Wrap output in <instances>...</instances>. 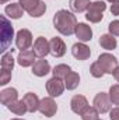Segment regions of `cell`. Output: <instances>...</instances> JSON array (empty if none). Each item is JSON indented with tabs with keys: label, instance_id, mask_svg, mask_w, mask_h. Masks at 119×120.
Masks as SVG:
<instances>
[{
	"label": "cell",
	"instance_id": "9a60e30c",
	"mask_svg": "<svg viewBox=\"0 0 119 120\" xmlns=\"http://www.w3.org/2000/svg\"><path fill=\"white\" fill-rule=\"evenodd\" d=\"M49 43H51V53L55 57L64 56V53H66V43H64V41L62 38L55 36V38H52L49 41Z\"/></svg>",
	"mask_w": 119,
	"mask_h": 120
},
{
	"label": "cell",
	"instance_id": "7c38bea8",
	"mask_svg": "<svg viewBox=\"0 0 119 120\" xmlns=\"http://www.w3.org/2000/svg\"><path fill=\"white\" fill-rule=\"evenodd\" d=\"M87 106H88V101L84 95H74L70 101V109L76 115H81Z\"/></svg>",
	"mask_w": 119,
	"mask_h": 120
},
{
	"label": "cell",
	"instance_id": "9c48e42d",
	"mask_svg": "<svg viewBox=\"0 0 119 120\" xmlns=\"http://www.w3.org/2000/svg\"><path fill=\"white\" fill-rule=\"evenodd\" d=\"M38 110H39L45 117H52V116H55L56 112H58V105H56V102L53 101L52 96H48V98L41 99V102H39V109H38Z\"/></svg>",
	"mask_w": 119,
	"mask_h": 120
},
{
	"label": "cell",
	"instance_id": "8d00e7d4",
	"mask_svg": "<svg viewBox=\"0 0 119 120\" xmlns=\"http://www.w3.org/2000/svg\"><path fill=\"white\" fill-rule=\"evenodd\" d=\"M99 120H101V119H99Z\"/></svg>",
	"mask_w": 119,
	"mask_h": 120
},
{
	"label": "cell",
	"instance_id": "e575fe53",
	"mask_svg": "<svg viewBox=\"0 0 119 120\" xmlns=\"http://www.w3.org/2000/svg\"><path fill=\"white\" fill-rule=\"evenodd\" d=\"M107 1H109V3L112 4V3H115V1H118V0H107Z\"/></svg>",
	"mask_w": 119,
	"mask_h": 120
},
{
	"label": "cell",
	"instance_id": "d6986e66",
	"mask_svg": "<svg viewBox=\"0 0 119 120\" xmlns=\"http://www.w3.org/2000/svg\"><path fill=\"white\" fill-rule=\"evenodd\" d=\"M4 13H6V15H8V17L13 18V20H18V18H21V15H23L24 8L21 7L20 3H11V4H7V6H6Z\"/></svg>",
	"mask_w": 119,
	"mask_h": 120
},
{
	"label": "cell",
	"instance_id": "d6a6232c",
	"mask_svg": "<svg viewBox=\"0 0 119 120\" xmlns=\"http://www.w3.org/2000/svg\"><path fill=\"white\" fill-rule=\"evenodd\" d=\"M112 75H114V78H115V80L119 82V66L116 67V70L114 71V74H112Z\"/></svg>",
	"mask_w": 119,
	"mask_h": 120
},
{
	"label": "cell",
	"instance_id": "3957f363",
	"mask_svg": "<svg viewBox=\"0 0 119 120\" xmlns=\"http://www.w3.org/2000/svg\"><path fill=\"white\" fill-rule=\"evenodd\" d=\"M24 11H27L31 17L38 18L42 17L46 11V4L42 0H18Z\"/></svg>",
	"mask_w": 119,
	"mask_h": 120
},
{
	"label": "cell",
	"instance_id": "44dd1931",
	"mask_svg": "<svg viewBox=\"0 0 119 120\" xmlns=\"http://www.w3.org/2000/svg\"><path fill=\"white\" fill-rule=\"evenodd\" d=\"M7 109H8L11 113L17 115V116H24V115L28 112V109H27V106H25V103H24L23 99H21V101L17 99V101L11 102L10 105H7Z\"/></svg>",
	"mask_w": 119,
	"mask_h": 120
},
{
	"label": "cell",
	"instance_id": "4316f807",
	"mask_svg": "<svg viewBox=\"0 0 119 120\" xmlns=\"http://www.w3.org/2000/svg\"><path fill=\"white\" fill-rule=\"evenodd\" d=\"M109 99L112 102V105L119 106V84H115L109 88Z\"/></svg>",
	"mask_w": 119,
	"mask_h": 120
},
{
	"label": "cell",
	"instance_id": "8fae6325",
	"mask_svg": "<svg viewBox=\"0 0 119 120\" xmlns=\"http://www.w3.org/2000/svg\"><path fill=\"white\" fill-rule=\"evenodd\" d=\"M71 55L77 60H87L91 56V50L84 42H77L71 46Z\"/></svg>",
	"mask_w": 119,
	"mask_h": 120
},
{
	"label": "cell",
	"instance_id": "cb8c5ba5",
	"mask_svg": "<svg viewBox=\"0 0 119 120\" xmlns=\"http://www.w3.org/2000/svg\"><path fill=\"white\" fill-rule=\"evenodd\" d=\"M13 52H14V49H11L10 52L3 53V56H1V70H8V71L13 70V67H14Z\"/></svg>",
	"mask_w": 119,
	"mask_h": 120
},
{
	"label": "cell",
	"instance_id": "1f68e13d",
	"mask_svg": "<svg viewBox=\"0 0 119 120\" xmlns=\"http://www.w3.org/2000/svg\"><path fill=\"white\" fill-rule=\"evenodd\" d=\"M111 13L112 15H119V0L111 4Z\"/></svg>",
	"mask_w": 119,
	"mask_h": 120
},
{
	"label": "cell",
	"instance_id": "6da1fadb",
	"mask_svg": "<svg viewBox=\"0 0 119 120\" xmlns=\"http://www.w3.org/2000/svg\"><path fill=\"white\" fill-rule=\"evenodd\" d=\"M76 25H77V20L71 11L59 10L53 15V27L56 28V31L59 34L64 35V36L73 35L74 30H76Z\"/></svg>",
	"mask_w": 119,
	"mask_h": 120
},
{
	"label": "cell",
	"instance_id": "ffe728a7",
	"mask_svg": "<svg viewBox=\"0 0 119 120\" xmlns=\"http://www.w3.org/2000/svg\"><path fill=\"white\" fill-rule=\"evenodd\" d=\"M99 45L102 49H107V50H114L118 45L116 42V38L111 34H104L99 36Z\"/></svg>",
	"mask_w": 119,
	"mask_h": 120
},
{
	"label": "cell",
	"instance_id": "83f0119b",
	"mask_svg": "<svg viewBox=\"0 0 119 120\" xmlns=\"http://www.w3.org/2000/svg\"><path fill=\"white\" fill-rule=\"evenodd\" d=\"M90 73H91V75L94 77V78H101V77H104V70H102V67L99 66V63L98 61H94L92 64H91V67H90Z\"/></svg>",
	"mask_w": 119,
	"mask_h": 120
},
{
	"label": "cell",
	"instance_id": "ba28073f",
	"mask_svg": "<svg viewBox=\"0 0 119 120\" xmlns=\"http://www.w3.org/2000/svg\"><path fill=\"white\" fill-rule=\"evenodd\" d=\"M66 88L64 85V80L58 78V77H52L51 80L46 81V91L49 94V96L52 98H58L63 94V91Z\"/></svg>",
	"mask_w": 119,
	"mask_h": 120
},
{
	"label": "cell",
	"instance_id": "d4e9b609",
	"mask_svg": "<svg viewBox=\"0 0 119 120\" xmlns=\"http://www.w3.org/2000/svg\"><path fill=\"white\" fill-rule=\"evenodd\" d=\"M70 71H71V68H70V66H67V64H58V66H55L53 70H52L53 77H58V78H62V80H64L66 75H67Z\"/></svg>",
	"mask_w": 119,
	"mask_h": 120
},
{
	"label": "cell",
	"instance_id": "836d02e7",
	"mask_svg": "<svg viewBox=\"0 0 119 120\" xmlns=\"http://www.w3.org/2000/svg\"><path fill=\"white\" fill-rule=\"evenodd\" d=\"M7 1H10V0H0V3H1V4H6Z\"/></svg>",
	"mask_w": 119,
	"mask_h": 120
},
{
	"label": "cell",
	"instance_id": "4fadbf2b",
	"mask_svg": "<svg viewBox=\"0 0 119 120\" xmlns=\"http://www.w3.org/2000/svg\"><path fill=\"white\" fill-rule=\"evenodd\" d=\"M48 73H51V64L45 57H39L32 66V74L36 77H45Z\"/></svg>",
	"mask_w": 119,
	"mask_h": 120
},
{
	"label": "cell",
	"instance_id": "8992f818",
	"mask_svg": "<svg viewBox=\"0 0 119 120\" xmlns=\"http://www.w3.org/2000/svg\"><path fill=\"white\" fill-rule=\"evenodd\" d=\"M92 105H94V108H95L101 115H104V113H108V112L111 110L112 102H111L108 94L99 92V94L95 95V98H94V101H92Z\"/></svg>",
	"mask_w": 119,
	"mask_h": 120
},
{
	"label": "cell",
	"instance_id": "7402d4cb",
	"mask_svg": "<svg viewBox=\"0 0 119 120\" xmlns=\"http://www.w3.org/2000/svg\"><path fill=\"white\" fill-rule=\"evenodd\" d=\"M79 84H80V75H79L76 71H70V73L66 75V78H64V85H66V88L69 91H73L79 87Z\"/></svg>",
	"mask_w": 119,
	"mask_h": 120
},
{
	"label": "cell",
	"instance_id": "5bb4252c",
	"mask_svg": "<svg viewBox=\"0 0 119 120\" xmlns=\"http://www.w3.org/2000/svg\"><path fill=\"white\" fill-rule=\"evenodd\" d=\"M74 35L77 36V39L80 42H88L92 38V30L91 27L84 24V22H79L76 25V30H74Z\"/></svg>",
	"mask_w": 119,
	"mask_h": 120
},
{
	"label": "cell",
	"instance_id": "30bf717a",
	"mask_svg": "<svg viewBox=\"0 0 119 120\" xmlns=\"http://www.w3.org/2000/svg\"><path fill=\"white\" fill-rule=\"evenodd\" d=\"M35 55L38 57H45L51 53V43L44 38V36H38L34 42V49Z\"/></svg>",
	"mask_w": 119,
	"mask_h": 120
},
{
	"label": "cell",
	"instance_id": "7a4b0ae2",
	"mask_svg": "<svg viewBox=\"0 0 119 120\" xmlns=\"http://www.w3.org/2000/svg\"><path fill=\"white\" fill-rule=\"evenodd\" d=\"M14 38V28L6 15H0V52L6 53Z\"/></svg>",
	"mask_w": 119,
	"mask_h": 120
},
{
	"label": "cell",
	"instance_id": "f546056e",
	"mask_svg": "<svg viewBox=\"0 0 119 120\" xmlns=\"http://www.w3.org/2000/svg\"><path fill=\"white\" fill-rule=\"evenodd\" d=\"M108 31H109L111 35H114V36H119V20L112 21V22L108 25Z\"/></svg>",
	"mask_w": 119,
	"mask_h": 120
},
{
	"label": "cell",
	"instance_id": "f1b7e54d",
	"mask_svg": "<svg viewBox=\"0 0 119 120\" xmlns=\"http://www.w3.org/2000/svg\"><path fill=\"white\" fill-rule=\"evenodd\" d=\"M11 80V71L8 70H1L0 71V85H7Z\"/></svg>",
	"mask_w": 119,
	"mask_h": 120
},
{
	"label": "cell",
	"instance_id": "603a6c76",
	"mask_svg": "<svg viewBox=\"0 0 119 120\" xmlns=\"http://www.w3.org/2000/svg\"><path fill=\"white\" fill-rule=\"evenodd\" d=\"M90 4H91L90 0H70L69 1L70 10L73 13H83V11L88 10Z\"/></svg>",
	"mask_w": 119,
	"mask_h": 120
},
{
	"label": "cell",
	"instance_id": "d590c367",
	"mask_svg": "<svg viewBox=\"0 0 119 120\" xmlns=\"http://www.w3.org/2000/svg\"><path fill=\"white\" fill-rule=\"evenodd\" d=\"M10 120H24V119H10Z\"/></svg>",
	"mask_w": 119,
	"mask_h": 120
},
{
	"label": "cell",
	"instance_id": "5b68a950",
	"mask_svg": "<svg viewBox=\"0 0 119 120\" xmlns=\"http://www.w3.org/2000/svg\"><path fill=\"white\" fill-rule=\"evenodd\" d=\"M97 61L99 63V66L102 67V70H104L105 74H114V71L118 67V60L111 53H102V55H99Z\"/></svg>",
	"mask_w": 119,
	"mask_h": 120
},
{
	"label": "cell",
	"instance_id": "484cf974",
	"mask_svg": "<svg viewBox=\"0 0 119 120\" xmlns=\"http://www.w3.org/2000/svg\"><path fill=\"white\" fill-rule=\"evenodd\" d=\"M80 116L81 120H99V112L94 106H87Z\"/></svg>",
	"mask_w": 119,
	"mask_h": 120
},
{
	"label": "cell",
	"instance_id": "2e32d148",
	"mask_svg": "<svg viewBox=\"0 0 119 120\" xmlns=\"http://www.w3.org/2000/svg\"><path fill=\"white\" fill-rule=\"evenodd\" d=\"M35 52L32 49H27V50H21L18 53V57H17V63L21 66V67H30L34 66V63L36 61L35 60Z\"/></svg>",
	"mask_w": 119,
	"mask_h": 120
},
{
	"label": "cell",
	"instance_id": "4dcf8cb0",
	"mask_svg": "<svg viewBox=\"0 0 119 120\" xmlns=\"http://www.w3.org/2000/svg\"><path fill=\"white\" fill-rule=\"evenodd\" d=\"M109 119L111 120H119V106L109 110Z\"/></svg>",
	"mask_w": 119,
	"mask_h": 120
},
{
	"label": "cell",
	"instance_id": "ac0fdd59",
	"mask_svg": "<svg viewBox=\"0 0 119 120\" xmlns=\"http://www.w3.org/2000/svg\"><path fill=\"white\" fill-rule=\"evenodd\" d=\"M18 99V92L16 88H6L0 92V102L3 105H10L11 102L17 101Z\"/></svg>",
	"mask_w": 119,
	"mask_h": 120
},
{
	"label": "cell",
	"instance_id": "52a82bcc",
	"mask_svg": "<svg viewBox=\"0 0 119 120\" xmlns=\"http://www.w3.org/2000/svg\"><path fill=\"white\" fill-rule=\"evenodd\" d=\"M31 45H32V34H31V31L27 30V28L20 30L16 35V46H17V49L27 50V49L31 48Z\"/></svg>",
	"mask_w": 119,
	"mask_h": 120
},
{
	"label": "cell",
	"instance_id": "277c9868",
	"mask_svg": "<svg viewBox=\"0 0 119 120\" xmlns=\"http://www.w3.org/2000/svg\"><path fill=\"white\" fill-rule=\"evenodd\" d=\"M105 10H107V4H105L104 1H101V0L91 1L88 10H87V13H86V18L90 22L97 24V22L102 21V18H104V11H105Z\"/></svg>",
	"mask_w": 119,
	"mask_h": 120
},
{
	"label": "cell",
	"instance_id": "e0dca14e",
	"mask_svg": "<svg viewBox=\"0 0 119 120\" xmlns=\"http://www.w3.org/2000/svg\"><path fill=\"white\" fill-rule=\"evenodd\" d=\"M23 101H24V103H25V106H27V109H28L30 113H34V112H36V110L39 109V102H41V101H39V98H38L36 94H34V92H27V94L24 95Z\"/></svg>",
	"mask_w": 119,
	"mask_h": 120
}]
</instances>
